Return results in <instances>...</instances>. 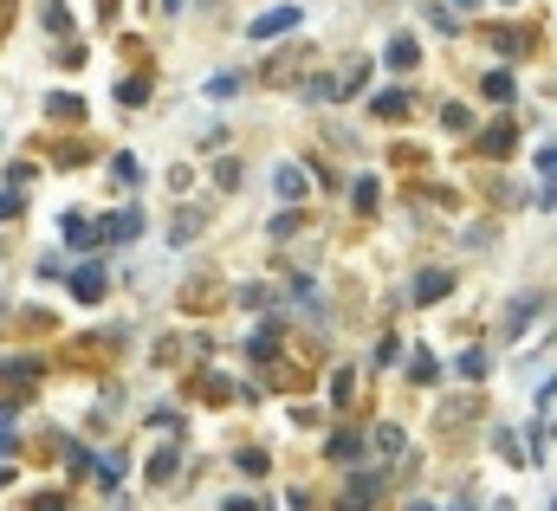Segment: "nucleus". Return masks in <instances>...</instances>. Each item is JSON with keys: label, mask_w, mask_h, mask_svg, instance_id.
Returning a JSON list of instances; mask_svg holds the SVG:
<instances>
[{"label": "nucleus", "mask_w": 557, "mask_h": 511, "mask_svg": "<svg viewBox=\"0 0 557 511\" xmlns=\"http://www.w3.org/2000/svg\"><path fill=\"white\" fill-rule=\"evenodd\" d=\"M363 447H370V440H363L357 427H337V434L324 440V453H331L337 466H357V460H363Z\"/></svg>", "instance_id": "obj_1"}, {"label": "nucleus", "mask_w": 557, "mask_h": 511, "mask_svg": "<svg viewBox=\"0 0 557 511\" xmlns=\"http://www.w3.org/2000/svg\"><path fill=\"white\" fill-rule=\"evenodd\" d=\"M72 298H78V305H98V298H104V266H98V259H85V266L72 272Z\"/></svg>", "instance_id": "obj_2"}, {"label": "nucleus", "mask_w": 557, "mask_h": 511, "mask_svg": "<svg viewBox=\"0 0 557 511\" xmlns=\"http://www.w3.org/2000/svg\"><path fill=\"white\" fill-rule=\"evenodd\" d=\"M305 188H311V175L298 169V162H279V169H273V195L279 201H305Z\"/></svg>", "instance_id": "obj_3"}, {"label": "nucleus", "mask_w": 557, "mask_h": 511, "mask_svg": "<svg viewBox=\"0 0 557 511\" xmlns=\"http://www.w3.org/2000/svg\"><path fill=\"white\" fill-rule=\"evenodd\" d=\"M201 227H208V207H201V201H195V207H182V214L169 220V246H188Z\"/></svg>", "instance_id": "obj_4"}, {"label": "nucleus", "mask_w": 557, "mask_h": 511, "mask_svg": "<svg viewBox=\"0 0 557 511\" xmlns=\"http://www.w3.org/2000/svg\"><path fill=\"white\" fill-rule=\"evenodd\" d=\"M447 292H454V272H441V266H428L415 279V305H434V298H447Z\"/></svg>", "instance_id": "obj_5"}, {"label": "nucleus", "mask_w": 557, "mask_h": 511, "mask_svg": "<svg viewBox=\"0 0 557 511\" xmlns=\"http://www.w3.org/2000/svg\"><path fill=\"white\" fill-rule=\"evenodd\" d=\"M292 26H298V7H273V13H260L247 33H253V39H273V33H292Z\"/></svg>", "instance_id": "obj_6"}, {"label": "nucleus", "mask_w": 557, "mask_h": 511, "mask_svg": "<svg viewBox=\"0 0 557 511\" xmlns=\"http://www.w3.org/2000/svg\"><path fill=\"white\" fill-rule=\"evenodd\" d=\"M512 143H519V130H512L506 117H499L493 130H480V149H486V156H493V162H499V156H512Z\"/></svg>", "instance_id": "obj_7"}, {"label": "nucleus", "mask_w": 557, "mask_h": 511, "mask_svg": "<svg viewBox=\"0 0 557 511\" xmlns=\"http://www.w3.org/2000/svg\"><path fill=\"white\" fill-rule=\"evenodd\" d=\"M59 233L78 246V253H91V246H98V227H91L85 214H65V220H59Z\"/></svg>", "instance_id": "obj_8"}, {"label": "nucleus", "mask_w": 557, "mask_h": 511, "mask_svg": "<svg viewBox=\"0 0 557 511\" xmlns=\"http://www.w3.org/2000/svg\"><path fill=\"white\" fill-rule=\"evenodd\" d=\"M331 85H337V98L363 91V85H370V59H350V65H344V78H331Z\"/></svg>", "instance_id": "obj_9"}, {"label": "nucleus", "mask_w": 557, "mask_h": 511, "mask_svg": "<svg viewBox=\"0 0 557 511\" xmlns=\"http://www.w3.org/2000/svg\"><path fill=\"white\" fill-rule=\"evenodd\" d=\"M370 110H376V117H402V110H409V91H402V85L376 91V98H370Z\"/></svg>", "instance_id": "obj_10"}, {"label": "nucleus", "mask_w": 557, "mask_h": 511, "mask_svg": "<svg viewBox=\"0 0 557 511\" xmlns=\"http://www.w3.org/2000/svg\"><path fill=\"white\" fill-rule=\"evenodd\" d=\"M415 59H421V46H415L409 33H402V39H389V65H396V72H409Z\"/></svg>", "instance_id": "obj_11"}, {"label": "nucleus", "mask_w": 557, "mask_h": 511, "mask_svg": "<svg viewBox=\"0 0 557 511\" xmlns=\"http://www.w3.org/2000/svg\"><path fill=\"white\" fill-rule=\"evenodd\" d=\"M117 104H124V110L149 104V78H124V85H117Z\"/></svg>", "instance_id": "obj_12"}, {"label": "nucleus", "mask_w": 557, "mask_h": 511, "mask_svg": "<svg viewBox=\"0 0 557 511\" xmlns=\"http://www.w3.org/2000/svg\"><path fill=\"white\" fill-rule=\"evenodd\" d=\"M91 460H98V453H85V447H78V440H72V447H65V473H72V479H85V473H91Z\"/></svg>", "instance_id": "obj_13"}, {"label": "nucleus", "mask_w": 557, "mask_h": 511, "mask_svg": "<svg viewBox=\"0 0 557 511\" xmlns=\"http://www.w3.org/2000/svg\"><path fill=\"white\" fill-rule=\"evenodd\" d=\"M486 369H493V356H486V350H467V356H460V376H467V382H480Z\"/></svg>", "instance_id": "obj_14"}, {"label": "nucleus", "mask_w": 557, "mask_h": 511, "mask_svg": "<svg viewBox=\"0 0 557 511\" xmlns=\"http://www.w3.org/2000/svg\"><path fill=\"white\" fill-rule=\"evenodd\" d=\"M234 466H240L247 479H260V473H266V453H260V447H240V453H234Z\"/></svg>", "instance_id": "obj_15"}, {"label": "nucleus", "mask_w": 557, "mask_h": 511, "mask_svg": "<svg viewBox=\"0 0 557 511\" xmlns=\"http://www.w3.org/2000/svg\"><path fill=\"white\" fill-rule=\"evenodd\" d=\"M273 343H279V330H273V324L253 330V363H266V356H273Z\"/></svg>", "instance_id": "obj_16"}, {"label": "nucleus", "mask_w": 557, "mask_h": 511, "mask_svg": "<svg viewBox=\"0 0 557 511\" xmlns=\"http://www.w3.org/2000/svg\"><path fill=\"white\" fill-rule=\"evenodd\" d=\"M486 98L506 104V98H512V72H486Z\"/></svg>", "instance_id": "obj_17"}, {"label": "nucleus", "mask_w": 557, "mask_h": 511, "mask_svg": "<svg viewBox=\"0 0 557 511\" xmlns=\"http://www.w3.org/2000/svg\"><path fill=\"white\" fill-rule=\"evenodd\" d=\"M441 123L447 130H473V110L467 104H441Z\"/></svg>", "instance_id": "obj_18"}, {"label": "nucleus", "mask_w": 557, "mask_h": 511, "mask_svg": "<svg viewBox=\"0 0 557 511\" xmlns=\"http://www.w3.org/2000/svg\"><path fill=\"white\" fill-rule=\"evenodd\" d=\"M532 305H538V298H519V305H512V311H506V330H512V337H519V330H525V324H532Z\"/></svg>", "instance_id": "obj_19"}, {"label": "nucleus", "mask_w": 557, "mask_h": 511, "mask_svg": "<svg viewBox=\"0 0 557 511\" xmlns=\"http://www.w3.org/2000/svg\"><path fill=\"white\" fill-rule=\"evenodd\" d=\"M409 376H415V382H434V376H441V363H434V356H428V350H415V363H409Z\"/></svg>", "instance_id": "obj_20"}, {"label": "nucleus", "mask_w": 557, "mask_h": 511, "mask_svg": "<svg viewBox=\"0 0 557 511\" xmlns=\"http://www.w3.org/2000/svg\"><path fill=\"white\" fill-rule=\"evenodd\" d=\"M240 91V72H221V78H208V98H234Z\"/></svg>", "instance_id": "obj_21"}, {"label": "nucleus", "mask_w": 557, "mask_h": 511, "mask_svg": "<svg viewBox=\"0 0 557 511\" xmlns=\"http://www.w3.org/2000/svg\"><path fill=\"white\" fill-rule=\"evenodd\" d=\"M493 447H499V453H506V460H512V466H519V434H512V427H499V434H493Z\"/></svg>", "instance_id": "obj_22"}, {"label": "nucleus", "mask_w": 557, "mask_h": 511, "mask_svg": "<svg viewBox=\"0 0 557 511\" xmlns=\"http://www.w3.org/2000/svg\"><path fill=\"white\" fill-rule=\"evenodd\" d=\"M350 389H357V376H350V369H337V376H331V402H350Z\"/></svg>", "instance_id": "obj_23"}, {"label": "nucleus", "mask_w": 557, "mask_h": 511, "mask_svg": "<svg viewBox=\"0 0 557 511\" xmlns=\"http://www.w3.org/2000/svg\"><path fill=\"white\" fill-rule=\"evenodd\" d=\"M111 175H117V182H137L143 169H137V156H111Z\"/></svg>", "instance_id": "obj_24"}, {"label": "nucleus", "mask_w": 557, "mask_h": 511, "mask_svg": "<svg viewBox=\"0 0 557 511\" xmlns=\"http://www.w3.org/2000/svg\"><path fill=\"white\" fill-rule=\"evenodd\" d=\"M370 440H376V447H383V453H402V427H376Z\"/></svg>", "instance_id": "obj_25"}, {"label": "nucleus", "mask_w": 557, "mask_h": 511, "mask_svg": "<svg viewBox=\"0 0 557 511\" xmlns=\"http://www.w3.org/2000/svg\"><path fill=\"white\" fill-rule=\"evenodd\" d=\"M169 473H175V453H156V466H149V479H156V486H169Z\"/></svg>", "instance_id": "obj_26"}, {"label": "nucleus", "mask_w": 557, "mask_h": 511, "mask_svg": "<svg viewBox=\"0 0 557 511\" xmlns=\"http://www.w3.org/2000/svg\"><path fill=\"white\" fill-rule=\"evenodd\" d=\"M525 46H532V39H525V33H499V52H506V59H519Z\"/></svg>", "instance_id": "obj_27"}, {"label": "nucleus", "mask_w": 557, "mask_h": 511, "mask_svg": "<svg viewBox=\"0 0 557 511\" xmlns=\"http://www.w3.org/2000/svg\"><path fill=\"white\" fill-rule=\"evenodd\" d=\"M33 511H72V505H65V492H39Z\"/></svg>", "instance_id": "obj_28"}, {"label": "nucleus", "mask_w": 557, "mask_h": 511, "mask_svg": "<svg viewBox=\"0 0 557 511\" xmlns=\"http://www.w3.org/2000/svg\"><path fill=\"white\" fill-rule=\"evenodd\" d=\"M20 207H26V201H20V188H7V195H0V220H13Z\"/></svg>", "instance_id": "obj_29"}, {"label": "nucleus", "mask_w": 557, "mask_h": 511, "mask_svg": "<svg viewBox=\"0 0 557 511\" xmlns=\"http://www.w3.org/2000/svg\"><path fill=\"white\" fill-rule=\"evenodd\" d=\"M221 511H260V499H247V492H234V499H221Z\"/></svg>", "instance_id": "obj_30"}, {"label": "nucleus", "mask_w": 557, "mask_h": 511, "mask_svg": "<svg viewBox=\"0 0 557 511\" xmlns=\"http://www.w3.org/2000/svg\"><path fill=\"white\" fill-rule=\"evenodd\" d=\"M538 207H545V214H557V182H545V188H538Z\"/></svg>", "instance_id": "obj_31"}, {"label": "nucleus", "mask_w": 557, "mask_h": 511, "mask_svg": "<svg viewBox=\"0 0 557 511\" xmlns=\"http://www.w3.org/2000/svg\"><path fill=\"white\" fill-rule=\"evenodd\" d=\"M538 175H551V182H557V149H545V156H538Z\"/></svg>", "instance_id": "obj_32"}, {"label": "nucleus", "mask_w": 557, "mask_h": 511, "mask_svg": "<svg viewBox=\"0 0 557 511\" xmlns=\"http://www.w3.org/2000/svg\"><path fill=\"white\" fill-rule=\"evenodd\" d=\"M13 7H20V0H0V26H7V20H13Z\"/></svg>", "instance_id": "obj_33"}, {"label": "nucleus", "mask_w": 557, "mask_h": 511, "mask_svg": "<svg viewBox=\"0 0 557 511\" xmlns=\"http://www.w3.org/2000/svg\"><path fill=\"white\" fill-rule=\"evenodd\" d=\"M7 453H13V440H7V434H0V460H7Z\"/></svg>", "instance_id": "obj_34"}, {"label": "nucleus", "mask_w": 557, "mask_h": 511, "mask_svg": "<svg viewBox=\"0 0 557 511\" xmlns=\"http://www.w3.org/2000/svg\"><path fill=\"white\" fill-rule=\"evenodd\" d=\"M7 421H13V408H7V402H0V427H7Z\"/></svg>", "instance_id": "obj_35"}, {"label": "nucleus", "mask_w": 557, "mask_h": 511, "mask_svg": "<svg viewBox=\"0 0 557 511\" xmlns=\"http://www.w3.org/2000/svg\"><path fill=\"white\" fill-rule=\"evenodd\" d=\"M409 511H441V505H428V499H421V505H409Z\"/></svg>", "instance_id": "obj_36"}, {"label": "nucleus", "mask_w": 557, "mask_h": 511, "mask_svg": "<svg viewBox=\"0 0 557 511\" xmlns=\"http://www.w3.org/2000/svg\"><path fill=\"white\" fill-rule=\"evenodd\" d=\"M454 7H480V0H454Z\"/></svg>", "instance_id": "obj_37"}, {"label": "nucleus", "mask_w": 557, "mask_h": 511, "mask_svg": "<svg viewBox=\"0 0 557 511\" xmlns=\"http://www.w3.org/2000/svg\"><path fill=\"white\" fill-rule=\"evenodd\" d=\"M460 511H467V505H460Z\"/></svg>", "instance_id": "obj_38"}]
</instances>
